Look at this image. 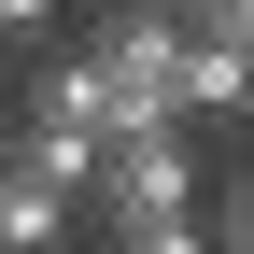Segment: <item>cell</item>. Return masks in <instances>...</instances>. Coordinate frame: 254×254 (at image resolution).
<instances>
[{
  "mask_svg": "<svg viewBox=\"0 0 254 254\" xmlns=\"http://www.w3.org/2000/svg\"><path fill=\"white\" fill-rule=\"evenodd\" d=\"M85 85H99V141L113 127H184V14H155V0H113V14L71 28Z\"/></svg>",
  "mask_w": 254,
  "mask_h": 254,
  "instance_id": "obj_1",
  "label": "cell"
},
{
  "mask_svg": "<svg viewBox=\"0 0 254 254\" xmlns=\"http://www.w3.org/2000/svg\"><path fill=\"white\" fill-rule=\"evenodd\" d=\"M198 141L184 127H113L99 141V184H85V212H198Z\"/></svg>",
  "mask_w": 254,
  "mask_h": 254,
  "instance_id": "obj_2",
  "label": "cell"
},
{
  "mask_svg": "<svg viewBox=\"0 0 254 254\" xmlns=\"http://www.w3.org/2000/svg\"><path fill=\"white\" fill-rule=\"evenodd\" d=\"M0 170H28L43 198L85 212V184H99V127H71V113H0Z\"/></svg>",
  "mask_w": 254,
  "mask_h": 254,
  "instance_id": "obj_3",
  "label": "cell"
},
{
  "mask_svg": "<svg viewBox=\"0 0 254 254\" xmlns=\"http://www.w3.org/2000/svg\"><path fill=\"white\" fill-rule=\"evenodd\" d=\"M254 113V43H184V127Z\"/></svg>",
  "mask_w": 254,
  "mask_h": 254,
  "instance_id": "obj_4",
  "label": "cell"
},
{
  "mask_svg": "<svg viewBox=\"0 0 254 254\" xmlns=\"http://www.w3.org/2000/svg\"><path fill=\"white\" fill-rule=\"evenodd\" d=\"M71 240V198H43L28 170H0V254H57Z\"/></svg>",
  "mask_w": 254,
  "mask_h": 254,
  "instance_id": "obj_5",
  "label": "cell"
},
{
  "mask_svg": "<svg viewBox=\"0 0 254 254\" xmlns=\"http://www.w3.org/2000/svg\"><path fill=\"white\" fill-rule=\"evenodd\" d=\"M99 254H212L198 212H99Z\"/></svg>",
  "mask_w": 254,
  "mask_h": 254,
  "instance_id": "obj_6",
  "label": "cell"
},
{
  "mask_svg": "<svg viewBox=\"0 0 254 254\" xmlns=\"http://www.w3.org/2000/svg\"><path fill=\"white\" fill-rule=\"evenodd\" d=\"M198 226H212V254H254V155H226L198 184Z\"/></svg>",
  "mask_w": 254,
  "mask_h": 254,
  "instance_id": "obj_7",
  "label": "cell"
},
{
  "mask_svg": "<svg viewBox=\"0 0 254 254\" xmlns=\"http://www.w3.org/2000/svg\"><path fill=\"white\" fill-rule=\"evenodd\" d=\"M57 28V0H0V43H43Z\"/></svg>",
  "mask_w": 254,
  "mask_h": 254,
  "instance_id": "obj_8",
  "label": "cell"
}]
</instances>
